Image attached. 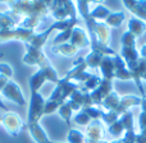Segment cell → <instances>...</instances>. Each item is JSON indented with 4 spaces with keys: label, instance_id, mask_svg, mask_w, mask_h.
<instances>
[{
    "label": "cell",
    "instance_id": "30bf717a",
    "mask_svg": "<svg viewBox=\"0 0 146 143\" xmlns=\"http://www.w3.org/2000/svg\"><path fill=\"white\" fill-rule=\"evenodd\" d=\"M113 83L111 80H108V79H101L100 84L96 90L91 91L90 92V98H91V102L92 105H101L104 101V98L109 95L110 92H113Z\"/></svg>",
    "mask_w": 146,
    "mask_h": 143
},
{
    "label": "cell",
    "instance_id": "cb8c5ba5",
    "mask_svg": "<svg viewBox=\"0 0 146 143\" xmlns=\"http://www.w3.org/2000/svg\"><path fill=\"white\" fill-rule=\"evenodd\" d=\"M124 20V12H117V13H110L109 17L105 19V24L108 26L109 28H118L122 26Z\"/></svg>",
    "mask_w": 146,
    "mask_h": 143
},
{
    "label": "cell",
    "instance_id": "836d02e7",
    "mask_svg": "<svg viewBox=\"0 0 146 143\" xmlns=\"http://www.w3.org/2000/svg\"><path fill=\"white\" fill-rule=\"evenodd\" d=\"M118 119L119 118L113 113V111H105V113L103 111V115H101V120H103L104 124H106L108 127L111 125L113 123H115Z\"/></svg>",
    "mask_w": 146,
    "mask_h": 143
},
{
    "label": "cell",
    "instance_id": "f546056e",
    "mask_svg": "<svg viewBox=\"0 0 146 143\" xmlns=\"http://www.w3.org/2000/svg\"><path fill=\"white\" fill-rule=\"evenodd\" d=\"M141 113L139 115V127L140 130H145L146 129V96L141 97Z\"/></svg>",
    "mask_w": 146,
    "mask_h": 143
},
{
    "label": "cell",
    "instance_id": "44dd1931",
    "mask_svg": "<svg viewBox=\"0 0 146 143\" xmlns=\"http://www.w3.org/2000/svg\"><path fill=\"white\" fill-rule=\"evenodd\" d=\"M145 31H146V23L140 20L139 18L133 17L128 20V32H131L132 35H135L136 37L142 36Z\"/></svg>",
    "mask_w": 146,
    "mask_h": 143
},
{
    "label": "cell",
    "instance_id": "8fae6325",
    "mask_svg": "<svg viewBox=\"0 0 146 143\" xmlns=\"http://www.w3.org/2000/svg\"><path fill=\"white\" fill-rule=\"evenodd\" d=\"M53 27L51 26H49L48 28H46L45 31H42V32L40 33H33L32 36H31L30 38H28V41L26 42V46H27V50H33V51H42V46L46 43V41H48L49 36H50V33L53 32Z\"/></svg>",
    "mask_w": 146,
    "mask_h": 143
},
{
    "label": "cell",
    "instance_id": "b9f144b4",
    "mask_svg": "<svg viewBox=\"0 0 146 143\" xmlns=\"http://www.w3.org/2000/svg\"><path fill=\"white\" fill-rule=\"evenodd\" d=\"M100 143H122V139H115V141H111V142H105V141H103V142H100Z\"/></svg>",
    "mask_w": 146,
    "mask_h": 143
},
{
    "label": "cell",
    "instance_id": "5b68a950",
    "mask_svg": "<svg viewBox=\"0 0 146 143\" xmlns=\"http://www.w3.org/2000/svg\"><path fill=\"white\" fill-rule=\"evenodd\" d=\"M46 100L38 92L31 93L30 103H28V114H27V124L38 123L40 119L44 116Z\"/></svg>",
    "mask_w": 146,
    "mask_h": 143
},
{
    "label": "cell",
    "instance_id": "1f68e13d",
    "mask_svg": "<svg viewBox=\"0 0 146 143\" xmlns=\"http://www.w3.org/2000/svg\"><path fill=\"white\" fill-rule=\"evenodd\" d=\"M123 130H124V128H123V125H122V123L119 121V119L115 121V123H113L111 125L108 127V132L110 133V136L114 137V138H118V137L123 133Z\"/></svg>",
    "mask_w": 146,
    "mask_h": 143
},
{
    "label": "cell",
    "instance_id": "e575fe53",
    "mask_svg": "<svg viewBox=\"0 0 146 143\" xmlns=\"http://www.w3.org/2000/svg\"><path fill=\"white\" fill-rule=\"evenodd\" d=\"M59 107H60V103H59V102H56V101H49V100H46L45 110H44V115H50V114L58 111Z\"/></svg>",
    "mask_w": 146,
    "mask_h": 143
},
{
    "label": "cell",
    "instance_id": "d6986e66",
    "mask_svg": "<svg viewBox=\"0 0 146 143\" xmlns=\"http://www.w3.org/2000/svg\"><path fill=\"white\" fill-rule=\"evenodd\" d=\"M103 79L111 80L114 79V63H113V56H104L101 64L99 67Z\"/></svg>",
    "mask_w": 146,
    "mask_h": 143
},
{
    "label": "cell",
    "instance_id": "8d00e7d4",
    "mask_svg": "<svg viewBox=\"0 0 146 143\" xmlns=\"http://www.w3.org/2000/svg\"><path fill=\"white\" fill-rule=\"evenodd\" d=\"M136 134L135 130H128L124 133V137L122 138V143H136Z\"/></svg>",
    "mask_w": 146,
    "mask_h": 143
},
{
    "label": "cell",
    "instance_id": "f6af8a7d",
    "mask_svg": "<svg viewBox=\"0 0 146 143\" xmlns=\"http://www.w3.org/2000/svg\"><path fill=\"white\" fill-rule=\"evenodd\" d=\"M49 143H59V142H53V141H50V142H49Z\"/></svg>",
    "mask_w": 146,
    "mask_h": 143
},
{
    "label": "cell",
    "instance_id": "ac0fdd59",
    "mask_svg": "<svg viewBox=\"0 0 146 143\" xmlns=\"http://www.w3.org/2000/svg\"><path fill=\"white\" fill-rule=\"evenodd\" d=\"M27 129L30 132L31 137L35 139L36 143H49L50 139L48 138V134L45 133V130L42 129V127L38 123L33 124H27Z\"/></svg>",
    "mask_w": 146,
    "mask_h": 143
},
{
    "label": "cell",
    "instance_id": "484cf974",
    "mask_svg": "<svg viewBox=\"0 0 146 143\" xmlns=\"http://www.w3.org/2000/svg\"><path fill=\"white\" fill-rule=\"evenodd\" d=\"M110 13L111 12L109 8L104 7V5H96L94 9L90 10V17L95 20L96 19H106Z\"/></svg>",
    "mask_w": 146,
    "mask_h": 143
},
{
    "label": "cell",
    "instance_id": "3957f363",
    "mask_svg": "<svg viewBox=\"0 0 146 143\" xmlns=\"http://www.w3.org/2000/svg\"><path fill=\"white\" fill-rule=\"evenodd\" d=\"M46 80L53 82V83H55V84L59 82L58 73H56V71L53 68V65L50 64V61L44 63L42 65H40L38 67V71L28 78V86H30L31 93L38 92V90L41 88V86H42Z\"/></svg>",
    "mask_w": 146,
    "mask_h": 143
},
{
    "label": "cell",
    "instance_id": "6da1fadb",
    "mask_svg": "<svg viewBox=\"0 0 146 143\" xmlns=\"http://www.w3.org/2000/svg\"><path fill=\"white\" fill-rule=\"evenodd\" d=\"M9 10L25 17L45 18L50 12V1H7Z\"/></svg>",
    "mask_w": 146,
    "mask_h": 143
},
{
    "label": "cell",
    "instance_id": "9c48e42d",
    "mask_svg": "<svg viewBox=\"0 0 146 143\" xmlns=\"http://www.w3.org/2000/svg\"><path fill=\"white\" fill-rule=\"evenodd\" d=\"M1 95L5 98H8L9 101L17 103L18 106H26V103H27L22 90L18 86V83H15L14 80H10V79L8 80L5 87L1 90Z\"/></svg>",
    "mask_w": 146,
    "mask_h": 143
},
{
    "label": "cell",
    "instance_id": "7bdbcfd3",
    "mask_svg": "<svg viewBox=\"0 0 146 143\" xmlns=\"http://www.w3.org/2000/svg\"><path fill=\"white\" fill-rule=\"evenodd\" d=\"M141 80H146V72H145V74L141 77Z\"/></svg>",
    "mask_w": 146,
    "mask_h": 143
},
{
    "label": "cell",
    "instance_id": "7c38bea8",
    "mask_svg": "<svg viewBox=\"0 0 146 143\" xmlns=\"http://www.w3.org/2000/svg\"><path fill=\"white\" fill-rule=\"evenodd\" d=\"M140 105H141V97H139V96H135V95L122 96L118 106H117L115 110H113V113L115 114L118 118H121L123 114H126L127 111L129 110V107L140 106Z\"/></svg>",
    "mask_w": 146,
    "mask_h": 143
},
{
    "label": "cell",
    "instance_id": "ab89813d",
    "mask_svg": "<svg viewBox=\"0 0 146 143\" xmlns=\"http://www.w3.org/2000/svg\"><path fill=\"white\" fill-rule=\"evenodd\" d=\"M139 53H140V58H142V59H146V43H145V45H142L141 50H140Z\"/></svg>",
    "mask_w": 146,
    "mask_h": 143
},
{
    "label": "cell",
    "instance_id": "4316f807",
    "mask_svg": "<svg viewBox=\"0 0 146 143\" xmlns=\"http://www.w3.org/2000/svg\"><path fill=\"white\" fill-rule=\"evenodd\" d=\"M119 121L122 123V125H123L126 132L135 130V120H133V114H132V111H127L126 114H123V115L119 118Z\"/></svg>",
    "mask_w": 146,
    "mask_h": 143
},
{
    "label": "cell",
    "instance_id": "e0dca14e",
    "mask_svg": "<svg viewBox=\"0 0 146 143\" xmlns=\"http://www.w3.org/2000/svg\"><path fill=\"white\" fill-rule=\"evenodd\" d=\"M113 63H114V78L121 80H132L131 72L128 71L126 63L119 56V54H115L113 56Z\"/></svg>",
    "mask_w": 146,
    "mask_h": 143
},
{
    "label": "cell",
    "instance_id": "60d3db41",
    "mask_svg": "<svg viewBox=\"0 0 146 143\" xmlns=\"http://www.w3.org/2000/svg\"><path fill=\"white\" fill-rule=\"evenodd\" d=\"M0 109H3V110H4V111H7V113H8V111H9V110H8V107H7V106H5V103L3 102L1 100H0Z\"/></svg>",
    "mask_w": 146,
    "mask_h": 143
},
{
    "label": "cell",
    "instance_id": "4dcf8cb0",
    "mask_svg": "<svg viewBox=\"0 0 146 143\" xmlns=\"http://www.w3.org/2000/svg\"><path fill=\"white\" fill-rule=\"evenodd\" d=\"M81 111H83L85 114H87L90 116L91 120H100L101 115H103V111L100 109L95 107V106H88V107H83Z\"/></svg>",
    "mask_w": 146,
    "mask_h": 143
},
{
    "label": "cell",
    "instance_id": "f1b7e54d",
    "mask_svg": "<svg viewBox=\"0 0 146 143\" xmlns=\"http://www.w3.org/2000/svg\"><path fill=\"white\" fill-rule=\"evenodd\" d=\"M69 143H86V137L82 132L77 130V129H69L68 136H67Z\"/></svg>",
    "mask_w": 146,
    "mask_h": 143
},
{
    "label": "cell",
    "instance_id": "8992f818",
    "mask_svg": "<svg viewBox=\"0 0 146 143\" xmlns=\"http://www.w3.org/2000/svg\"><path fill=\"white\" fill-rule=\"evenodd\" d=\"M33 33H35L33 30H27V28L22 27L3 30L0 31V43L8 42V41H22L26 43Z\"/></svg>",
    "mask_w": 146,
    "mask_h": 143
},
{
    "label": "cell",
    "instance_id": "74e56055",
    "mask_svg": "<svg viewBox=\"0 0 146 143\" xmlns=\"http://www.w3.org/2000/svg\"><path fill=\"white\" fill-rule=\"evenodd\" d=\"M136 143H146V129L136 134Z\"/></svg>",
    "mask_w": 146,
    "mask_h": 143
},
{
    "label": "cell",
    "instance_id": "d4e9b609",
    "mask_svg": "<svg viewBox=\"0 0 146 143\" xmlns=\"http://www.w3.org/2000/svg\"><path fill=\"white\" fill-rule=\"evenodd\" d=\"M58 114H59V116H60V118L63 119V120L67 123V125H68V127H71V121H72V114H73V110H72L71 105H69L68 100H67L64 103H62V105H60V107L58 109Z\"/></svg>",
    "mask_w": 146,
    "mask_h": 143
},
{
    "label": "cell",
    "instance_id": "7402d4cb",
    "mask_svg": "<svg viewBox=\"0 0 146 143\" xmlns=\"http://www.w3.org/2000/svg\"><path fill=\"white\" fill-rule=\"evenodd\" d=\"M119 101H121V96L118 95V92L113 91V92H110L105 98H104L101 106H103L106 111H113V110H115L117 109Z\"/></svg>",
    "mask_w": 146,
    "mask_h": 143
},
{
    "label": "cell",
    "instance_id": "ee69618b",
    "mask_svg": "<svg viewBox=\"0 0 146 143\" xmlns=\"http://www.w3.org/2000/svg\"><path fill=\"white\" fill-rule=\"evenodd\" d=\"M1 120H3V115L0 114V123H1Z\"/></svg>",
    "mask_w": 146,
    "mask_h": 143
},
{
    "label": "cell",
    "instance_id": "2e32d148",
    "mask_svg": "<svg viewBox=\"0 0 146 143\" xmlns=\"http://www.w3.org/2000/svg\"><path fill=\"white\" fill-rule=\"evenodd\" d=\"M123 7H126L135 17L146 23V1H139V0H123Z\"/></svg>",
    "mask_w": 146,
    "mask_h": 143
},
{
    "label": "cell",
    "instance_id": "9a60e30c",
    "mask_svg": "<svg viewBox=\"0 0 146 143\" xmlns=\"http://www.w3.org/2000/svg\"><path fill=\"white\" fill-rule=\"evenodd\" d=\"M68 42L72 43L78 50H81V49H85V47H87V46H90V38H88L87 32H86L85 30H82L81 27L76 26L72 31L71 40H69Z\"/></svg>",
    "mask_w": 146,
    "mask_h": 143
},
{
    "label": "cell",
    "instance_id": "277c9868",
    "mask_svg": "<svg viewBox=\"0 0 146 143\" xmlns=\"http://www.w3.org/2000/svg\"><path fill=\"white\" fill-rule=\"evenodd\" d=\"M81 84L77 82H72V80H68L67 78H62L59 79V82L56 83L55 90L53 91L50 96H49L48 100L49 101H56L62 105L69 98V96L72 95L74 91L80 90Z\"/></svg>",
    "mask_w": 146,
    "mask_h": 143
},
{
    "label": "cell",
    "instance_id": "7a4b0ae2",
    "mask_svg": "<svg viewBox=\"0 0 146 143\" xmlns=\"http://www.w3.org/2000/svg\"><path fill=\"white\" fill-rule=\"evenodd\" d=\"M136 36L132 35L131 32H124L121 37V51L119 56L124 60L127 68L129 72H132L136 68L140 59V53L136 49Z\"/></svg>",
    "mask_w": 146,
    "mask_h": 143
},
{
    "label": "cell",
    "instance_id": "d6a6232c",
    "mask_svg": "<svg viewBox=\"0 0 146 143\" xmlns=\"http://www.w3.org/2000/svg\"><path fill=\"white\" fill-rule=\"evenodd\" d=\"M73 121H74L76 124H78V125L87 127L92 120L90 119V116H88L87 114H85L83 111H80V113H78L77 115H76L74 118H73Z\"/></svg>",
    "mask_w": 146,
    "mask_h": 143
},
{
    "label": "cell",
    "instance_id": "83f0119b",
    "mask_svg": "<svg viewBox=\"0 0 146 143\" xmlns=\"http://www.w3.org/2000/svg\"><path fill=\"white\" fill-rule=\"evenodd\" d=\"M41 18H37V17H25L23 20L21 22L19 27L22 28H27V30H35L40 26L41 23Z\"/></svg>",
    "mask_w": 146,
    "mask_h": 143
},
{
    "label": "cell",
    "instance_id": "4fadbf2b",
    "mask_svg": "<svg viewBox=\"0 0 146 143\" xmlns=\"http://www.w3.org/2000/svg\"><path fill=\"white\" fill-rule=\"evenodd\" d=\"M86 139H91L98 143L103 142L105 138V129L100 120H92L86 127Z\"/></svg>",
    "mask_w": 146,
    "mask_h": 143
},
{
    "label": "cell",
    "instance_id": "ffe728a7",
    "mask_svg": "<svg viewBox=\"0 0 146 143\" xmlns=\"http://www.w3.org/2000/svg\"><path fill=\"white\" fill-rule=\"evenodd\" d=\"M51 51L54 54H58V55H63V56H71L76 55L78 53V49L74 47L72 43L66 42V43H60V45H53L51 46Z\"/></svg>",
    "mask_w": 146,
    "mask_h": 143
},
{
    "label": "cell",
    "instance_id": "603a6c76",
    "mask_svg": "<svg viewBox=\"0 0 146 143\" xmlns=\"http://www.w3.org/2000/svg\"><path fill=\"white\" fill-rule=\"evenodd\" d=\"M104 55L96 53V51H90L87 55L85 56V63L87 65V68H92V69H99L103 60Z\"/></svg>",
    "mask_w": 146,
    "mask_h": 143
},
{
    "label": "cell",
    "instance_id": "ba28073f",
    "mask_svg": "<svg viewBox=\"0 0 146 143\" xmlns=\"http://www.w3.org/2000/svg\"><path fill=\"white\" fill-rule=\"evenodd\" d=\"M87 69V65L85 63V58H80L73 63V67L68 71L64 78H67L68 80H76L77 83H83L90 78L91 73L86 72Z\"/></svg>",
    "mask_w": 146,
    "mask_h": 143
},
{
    "label": "cell",
    "instance_id": "5bb4252c",
    "mask_svg": "<svg viewBox=\"0 0 146 143\" xmlns=\"http://www.w3.org/2000/svg\"><path fill=\"white\" fill-rule=\"evenodd\" d=\"M23 20V17L17 13L8 10L5 13H0V31L8 30V28L19 27L21 22Z\"/></svg>",
    "mask_w": 146,
    "mask_h": 143
},
{
    "label": "cell",
    "instance_id": "d590c367",
    "mask_svg": "<svg viewBox=\"0 0 146 143\" xmlns=\"http://www.w3.org/2000/svg\"><path fill=\"white\" fill-rule=\"evenodd\" d=\"M0 74L4 75V77H7L8 79H10V78L13 77V68L9 65V64L7 63H0Z\"/></svg>",
    "mask_w": 146,
    "mask_h": 143
},
{
    "label": "cell",
    "instance_id": "52a82bcc",
    "mask_svg": "<svg viewBox=\"0 0 146 143\" xmlns=\"http://www.w3.org/2000/svg\"><path fill=\"white\" fill-rule=\"evenodd\" d=\"M1 124L4 125V128L7 129L8 134L12 137H18L23 128V120L17 113L13 111H8L3 115Z\"/></svg>",
    "mask_w": 146,
    "mask_h": 143
},
{
    "label": "cell",
    "instance_id": "f35d334b",
    "mask_svg": "<svg viewBox=\"0 0 146 143\" xmlns=\"http://www.w3.org/2000/svg\"><path fill=\"white\" fill-rule=\"evenodd\" d=\"M8 80H9V79H8L7 77H4V75L0 74V92H1V90L5 87V84L8 83Z\"/></svg>",
    "mask_w": 146,
    "mask_h": 143
}]
</instances>
